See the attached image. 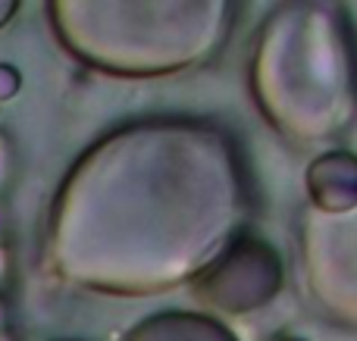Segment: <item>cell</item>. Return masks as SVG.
Wrapping results in <instances>:
<instances>
[{"instance_id":"7a4b0ae2","label":"cell","mask_w":357,"mask_h":341,"mask_svg":"<svg viewBox=\"0 0 357 341\" xmlns=\"http://www.w3.org/2000/svg\"><path fill=\"white\" fill-rule=\"evenodd\" d=\"M19 85H22L19 69L10 66V63H0V100H10L19 91Z\"/></svg>"},{"instance_id":"277c9868","label":"cell","mask_w":357,"mask_h":341,"mask_svg":"<svg viewBox=\"0 0 357 341\" xmlns=\"http://www.w3.org/2000/svg\"><path fill=\"white\" fill-rule=\"evenodd\" d=\"M0 341H10V338H6V335H3V332H0Z\"/></svg>"},{"instance_id":"3957f363","label":"cell","mask_w":357,"mask_h":341,"mask_svg":"<svg viewBox=\"0 0 357 341\" xmlns=\"http://www.w3.org/2000/svg\"><path fill=\"white\" fill-rule=\"evenodd\" d=\"M10 282H13V254L3 244V238H0V298H3V292L10 288Z\"/></svg>"},{"instance_id":"6da1fadb","label":"cell","mask_w":357,"mask_h":341,"mask_svg":"<svg viewBox=\"0 0 357 341\" xmlns=\"http://www.w3.org/2000/svg\"><path fill=\"white\" fill-rule=\"evenodd\" d=\"M13 179H16V150H13L10 138L0 132V198L13 185Z\"/></svg>"}]
</instances>
